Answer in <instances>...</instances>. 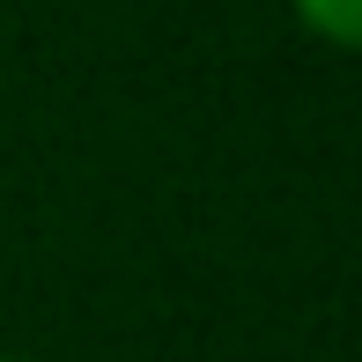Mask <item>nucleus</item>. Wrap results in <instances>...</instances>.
<instances>
[{
  "instance_id": "obj_1",
  "label": "nucleus",
  "mask_w": 362,
  "mask_h": 362,
  "mask_svg": "<svg viewBox=\"0 0 362 362\" xmlns=\"http://www.w3.org/2000/svg\"><path fill=\"white\" fill-rule=\"evenodd\" d=\"M296 15H303L310 37L340 45V52H362V0H288Z\"/></svg>"
}]
</instances>
